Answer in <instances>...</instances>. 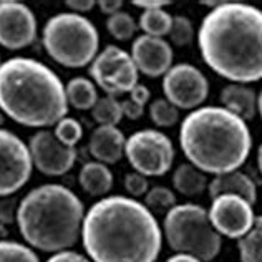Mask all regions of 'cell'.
<instances>
[{
	"instance_id": "obj_1",
	"label": "cell",
	"mask_w": 262,
	"mask_h": 262,
	"mask_svg": "<svg viewBox=\"0 0 262 262\" xmlns=\"http://www.w3.org/2000/svg\"><path fill=\"white\" fill-rule=\"evenodd\" d=\"M81 244L92 262H156L163 231L143 203L113 194L85 212Z\"/></svg>"
},
{
	"instance_id": "obj_2",
	"label": "cell",
	"mask_w": 262,
	"mask_h": 262,
	"mask_svg": "<svg viewBox=\"0 0 262 262\" xmlns=\"http://www.w3.org/2000/svg\"><path fill=\"white\" fill-rule=\"evenodd\" d=\"M198 45L204 63L231 83L262 80V10L224 2L203 18Z\"/></svg>"
},
{
	"instance_id": "obj_3",
	"label": "cell",
	"mask_w": 262,
	"mask_h": 262,
	"mask_svg": "<svg viewBox=\"0 0 262 262\" xmlns=\"http://www.w3.org/2000/svg\"><path fill=\"white\" fill-rule=\"evenodd\" d=\"M0 110L22 126L47 129L68 115L65 85L42 61L9 58L0 65Z\"/></svg>"
},
{
	"instance_id": "obj_4",
	"label": "cell",
	"mask_w": 262,
	"mask_h": 262,
	"mask_svg": "<svg viewBox=\"0 0 262 262\" xmlns=\"http://www.w3.org/2000/svg\"><path fill=\"white\" fill-rule=\"evenodd\" d=\"M179 146L192 166L217 176L246 163L252 149V135L247 123L226 108L201 106L181 121Z\"/></svg>"
},
{
	"instance_id": "obj_5",
	"label": "cell",
	"mask_w": 262,
	"mask_h": 262,
	"mask_svg": "<svg viewBox=\"0 0 262 262\" xmlns=\"http://www.w3.org/2000/svg\"><path fill=\"white\" fill-rule=\"evenodd\" d=\"M85 206L58 183L33 188L20 199L17 226L27 246L42 252L68 251L81 239Z\"/></svg>"
},
{
	"instance_id": "obj_6",
	"label": "cell",
	"mask_w": 262,
	"mask_h": 262,
	"mask_svg": "<svg viewBox=\"0 0 262 262\" xmlns=\"http://www.w3.org/2000/svg\"><path fill=\"white\" fill-rule=\"evenodd\" d=\"M42 43L53 61L67 68H83L98 55L100 35L90 18L73 12L57 13L47 20Z\"/></svg>"
},
{
	"instance_id": "obj_7",
	"label": "cell",
	"mask_w": 262,
	"mask_h": 262,
	"mask_svg": "<svg viewBox=\"0 0 262 262\" xmlns=\"http://www.w3.org/2000/svg\"><path fill=\"white\" fill-rule=\"evenodd\" d=\"M161 231L176 254H188L203 262L214 260L223 247V237L211 224L208 209L199 204H176L164 214Z\"/></svg>"
},
{
	"instance_id": "obj_8",
	"label": "cell",
	"mask_w": 262,
	"mask_h": 262,
	"mask_svg": "<svg viewBox=\"0 0 262 262\" xmlns=\"http://www.w3.org/2000/svg\"><path fill=\"white\" fill-rule=\"evenodd\" d=\"M174 146L161 131L146 128L126 138L125 156L136 173L146 178L164 176L174 163Z\"/></svg>"
},
{
	"instance_id": "obj_9",
	"label": "cell",
	"mask_w": 262,
	"mask_h": 262,
	"mask_svg": "<svg viewBox=\"0 0 262 262\" xmlns=\"http://www.w3.org/2000/svg\"><path fill=\"white\" fill-rule=\"evenodd\" d=\"M33 163L29 144L12 131L0 128V198L13 196L29 183Z\"/></svg>"
},
{
	"instance_id": "obj_10",
	"label": "cell",
	"mask_w": 262,
	"mask_h": 262,
	"mask_svg": "<svg viewBox=\"0 0 262 262\" xmlns=\"http://www.w3.org/2000/svg\"><path fill=\"white\" fill-rule=\"evenodd\" d=\"M163 93L178 110L201 108L208 100L209 81L198 67L191 63H176L163 77Z\"/></svg>"
},
{
	"instance_id": "obj_11",
	"label": "cell",
	"mask_w": 262,
	"mask_h": 262,
	"mask_svg": "<svg viewBox=\"0 0 262 262\" xmlns=\"http://www.w3.org/2000/svg\"><path fill=\"white\" fill-rule=\"evenodd\" d=\"M208 214L221 237L237 241L252 229L256 221L252 204L234 194H223L212 199Z\"/></svg>"
},
{
	"instance_id": "obj_12",
	"label": "cell",
	"mask_w": 262,
	"mask_h": 262,
	"mask_svg": "<svg viewBox=\"0 0 262 262\" xmlns=\"http://www.w3.org/2000/svg\"><path fill=\"white\" fill-rule=\"evenodd\" d=\"M37 38V18L29 5L15 0L0 2V47L22 50Z\"/></svg>"
},
{
	"instance_id": "obj_13",
	"label": "cell",
	"mask_w": 262,
	"mask_h": 262,
	"mask_svg": "<svg viewBox=\"0 0 262 262\" xmlns=\"http://www.w3.org/2000/svg\"><path fill=\"white\" fill-rule=\"evenodd\" d=\"M32 163L45 176H63L77 161V149L65 146L52 129H38L30 136Z\"/></svg>"
},
{
	"instance_id": "obj_14",
	"label": "cell",
	"mask_w": 262,
	"mask_h": 262,
	"mask_svg": "<svg viewBox=\"0 0 262 262\" xmlns=\"http://www.w3.org/2000/svg\"><path fill=\"white\" fill-rule=\"evenodd\" d=\"M131 58H133L138 72L148 78H160L168 73L173 67V48L164 38L138 35L131 45Z\"/></svg>"
},
{
	"instance_id": "obj_15",
	"label": "cell",
	"mask_w": 262,
	"mask_h": 262,
	"mask_svg": "<svg viewBox=\"0 0 262 262\" xmlns=\"http://www.w3.org/2000/svg\"><path fill=\"white\" fill-rule=\"evenodd\" d=\"M126 136L118 126H96L92 131L88 149L95 161L103 164H115L125 156Z\"/></svg>"
},
{
	"instance_id": "obj_16",
	"label": "cell",
	"mask_w": 262,
	"mask_h": 262,
	"mask_svg": "<svg viewBox=\"0 0 262 262\" xmlns=\"http://www.w3.org/2000/svg\"><path fill=\"white\" fill-rule=\"evenodd\" d=\"M208 191L212 199L223 194H234L246 199L252 206L257 201V186L254 179L239 169L214 176L209 181Z\"/></svg>"
},
{
	"instance_id": "obj_17",
	"label": "cell",
	"mask_w": 262,
	"mask_h": 262,
	"mask_svg": "<svg viewBox=\"0 0 262 262\" xmlns=\"http://www.w3.org/2000/svg\"><path fill=\"white\" fill-rule=\"evenodd\" d=\"M223 108L241 120L249 121L257 115V93L251 86L243 83H229L219 93Z\"/></svg>"
},
{
	"instance_id": "obj_18",
	"label": "cell",
	"mask_w": 262,
	"mask_h": 262,
	"mask_svg": "<svg viewBox=\"0 0 262 262\" xmlns=\"http://www.w3.org/2000/svg\"><path fill=\"white\" fill-rule=\"evenodd\" d=\"M78 183L88 196L105 198L113 188V173L106 164L90 161L81 166Z\"/></svg>"
},
{
	"instance_id": "obj_19",
	"label": "cell",
	"mask_w": 262,
	"mask_h": 262,
	"mask_svg": "<svg viewBox=\"0 0 262 262\" xmlns=\"http://www.w3.org/2000/svg\"><path fill=\"white\" fill-rule=\"evenodd\" d=\"M129 57L131 55L123 48L116 45H106L90 63L88 73L92 77V81L96 86H101Z\"/></svg>"
},
{
	"instance_id": "obj_20",
	"label": "cell",
	"mask_w": 262,
	"mask_h": 262,
	"mask_svg": "<svg viewBox=\"0 0 262 262\" xmlns=\"http://www.w3.org/2000/svg\"><path fill=\"white\" fill-rule=\"evenodd\" d=\"M173 186L179 194L186 198H196L204 194L209 181L201 169L192 166L191 163H183L173 171Z\"/></svg>"
},
{
	"instance_id": "obj_21",
	"label": "cell",
	"mask_w": 262,
	"mask_h": 262,
	"mask_svg": "<svg viewBox=\"0 0 262 262\" xmlns=\"http://www.w3.org/2000/svg\"><path fill=\"white\" fill-rule=\"evenodd\" d=\"M67 101L68 105L81 110H92L95 103L98 101V92H96V85L92 81V78L86 77H75L65 85Z\"/></svg>"
},
{
	"instance_id": "obj_22",
	"label": "cell",
	"mask_w": 262,
	"mask_h": 262,
	"mask_svg": "<svg viewBox=\"0 0 262 262\" xmlns=\"http://www.w3.org/2000/svg\"><path fill=\"white\" fill-rule=\"evenodd\" d=\"M138 80H140V72H138L133 58L129 57L100 88L105 92V95L120 96L125 93H131V90L140 83Z\"/></svg>"
},
{
	"instance_id": "obj_23",
	"label": "cell",
	"mask_w": 262,
	"mask_h": 262,
	"mask_svg": "<svg viewBox=\"0 0 262 262\" xmlns=\"http://www.w3.org/2000/svg\"><path fill=\"white\" fill-rule=\"evenodd\" d=\"M173 17L164 9L155 10H143L138 18V29L143 32V35L164 38L169 35L171 25H173Z\"/></svg>"
},
{
	"instance_id": "obj_24",
	"label": "cell",
	"mask_w": 262,
	"mask_h": 262,
	"mask_svg": "<svg viewBox=\"0 0 262 262\" xmlns=\"http://www.w3.org/2000/svg\"><path fill=\"white\" fill-rule=\"evenodd\" d=\"M92 116L98 123V126H118V123L125 118L121 101L112 95H105L98 98V101L92 108Z\"/></svg>"
},
{
	"instance_id": "obj_25",
	"label": "cell",
	"mask_w": 262,
	"mask_h": 262,
	"mask_svg": "<svg viewBox=\"0 0 262 262\" xmlns=\"http://www.w3.org/2000/svg\"><path fill=\"white\" fill-rule=\"evenodd\" d=\"M243 262H262V216H256L252 229L237 241Z\"/></svg>"
},
{
	"instance_id": "obj_26",
	"label": "cell",
	"mask_w": 262,
	"mask_h": 262,
	"mask_svg": "<svg viewBox=\"0 0 262 262\" xmlns=\"http://www.w3.org/2000/svg\"><path fill=\"white\" fill-rule=\"evenodd\" d=\"M106 30L110 32V35L115 40H118V42H128V40L136 38L138 22L133 18L131 13L121 10L118 13H115V15L108 17Z\"/></svg>"
},
{
	"instance_id": "obj_27",
	"label": "cell",
	"mask_w": 262,
	"mask_h": 262,
	"mask_svg": "<svg viewBox=\"0 0 262 262\" xmlns=\"http://www.w3.org/2000/svg\"><path fill=\"white\" fill-rule=\"evenodd\" d=\"M146 208L153 212V214H166L169 209H173L176 203L174 191H171L166 186H155L151 188L146 196H144V203Z\"/></svg>"
},
{
	"instance_id": "obj_28",
	"label": "cell",
	"mask_w": 262,
	"mask_h": 262,
	"mask_svg": "<svg viewBox=\"0 0 262 262\" xmlns=\"http://www.w3.org/2000/svg\"><path fill=\"white\" fill-rule=\"evenodd\" d=\"M148 113L151 121L158 128H171L179 121V110L174 105H171L164 96L149 101Z\"/></svg>"
},
{
	"instance_id": "obj_29",
	"label": "cell",
	"mask_w": 262,
	"mask_h": 262,
	"mask_svg": "<svg viewBox=\"0 0 262 262\" xmlns=\"http://www.w3.org/2000/svg\"><path fill=\"white\" fill-rule=\"evenodd\" d=\"M0 262H40V257L30 246L7 239L0 243Z\"/></svg>"
},
{
	"instance_id": "obj_30",
	"label": "cell",
	"mask_w": 262,
	"mask_h": 262,
	"mask_svg": "<svg viewBox=\"0 0 262 262\" xmlns=\"http://www.w3.org/2000/svg\"><path fill=\"white\" fill-rule=\"evenodd\" d=\"M53 135L57 136V140L60 143H63L65 146L75 148L78 144V141L83 136V126L81 123L73 118V116H65L61 118L53 128Z\"/></svg>"
},
{
	"instance_id": "obj_31",
	"label": "cell",
	"mask_w": 262,
	"mask_h": 262,
	"mask_svg": "<svg viewBox=\"0 0 262 262\" xmlns=\"http://www.w3.org/2000/svg\"><path fill=\"white\" fill-rule=\"evenodd\" d=\"M194 25L184 15H174L169 30V43L174 47H188L194 40Z\"/></svg>"
},
{
	"instance_id": "obj_32",
	"label": "cell",
	"mask_w": 262,
	"mask_h": 262,
	"mask_svg": "<svg viewBox=\"0 0 262 262\" xmlns=\"http://www.w3.org/2000/svg\"><path fill=\"white\" fill-rule=\"evenodd\" d=\"M125 189L129 194V198L138 199V198H144L146 192L149 191V183H148V178L143 176L140 173H128L125 176Z\"/></svg>"
},
{
	"instance_id": "obj_33",
	"label": "cell",
	"mask_w": 262,
	"mask_h": 262,
	"mask_svg": "<svg viewBox=\"0 0 262 262\" xmlns=\"http://www.w3.org/2000/svg\"><path fill=\"white\" fill-rule=\"evenodd\" d=\"M18 204H20V199L15 194L0 198V224L10 226L13 223H17Z\"/></svg>"
},
{
	"instance_id": "obj_34",
	"label": "cell",
	"mask_w": 262,
	"mask_h": 262,
	"mask_svg": "<svg viewBox=\"0 0 262 262\" xmlns=\"http://www.w3.org/2000/svg\"><path fill=\"white\" fill-rule=\"evenodd\" d=\"M45 262H92V260H90V257L85 256V254H80L73 249H68V251L52 254Z\"/></svg>"
},
{
	"instance_id": "obj_35",
	"label": "cell",
	"mask_w": 262,
	"mask_h": 262,
	"mask_svg": "<svg viewBox=\"0 0 262 262\" xmlns=\"http://www.w3.org/2000/svg\"><path fill=\"white\" fill-rule=\"evenodd\" d=\"M129 100H131V101H135V103H138V105L144 108V106H146L148 103L151 101V92H149V88H148L146 85L138 83L133 90H131Z\"/></svg>"
},
{
	"instance_id": "obj_36",
	"label": "cell",
	"mask_w": 262,
	"mask_h": 262,
	"mask_svg": "<svg viewBox=\"0 0 262 262\" xmlns=\"http://www.w3.org/2000/svg\"><path fill=\"white\" fill-rule=\"evenodd\" d=\"M121 105H123V116L128 118V120H140L141 116L144 115V108L138 105V103L131 101L129 98L123 100Z\"/></svg>"
},
{
	"instance_id": "obj_37",
	"label": "cell",
	"mask_w": 262,
	"mask_h": 262,
	"mask_svg": "<svg viewBox=\"0 0 262 262\" xmlns=\"http://www.w3.org/2000/svg\"><path fill=\"white\" fill-rule=\"evenodd\" d=\"M65 5L73 13H78V15H81V13L93 10V7L96 5V2H93V0H67Z\"/></svg>"
},
{
	"instance_id": "obj_38",
	"label": "cell",
	"mask_w": 262,
	"mask_h": 262,
	"mask_svg": "<svg viewBox=\"0 0 262 262\" xmlns=\"http://www.w3.org/2000/svg\"><path fill=\"white\" fill-rule=\"evenodd\" d=\"M98 7H100L101 13H106L108 17H112V15H115V13L121 12L123 2L121 0H100Z\"/></svg>"
},
{
	"instance_id": "obj_39",
	"label": "cell",
	"mask_w": 262,
	"mask_h": 262,
	"mask_svg": "<svg viewBox=\"0 0 262 262\" xmlns=\"http://www.w3.org/2000/svg\"><path fill=\"white\" fill-rule=\"evenodd\" d=\"M131 4L144 10H155V9H163V7L169 5L171 2H168V0H133Z\"/></svg>"
},
{
	"instance_id": "obj_40",
	"label": "cell",
	"mask_w": 262,
	"mask_h": 262,
	"mask_svg": "<svg viewBox=\"0 0 262 262\" xmlns=\"http://www.w3.org/2000/svg\"><path fill=\"white\" fill-rule=\"evenodd\" d=\"M164 262H203L192 256H188V254H174V256L168 257Z\"/></svg>"
},
{
	"instance_id": "obj_41",
	"label": "cell",
	"mask_w": 262,
	"mask_h": 262,
	"mask_svg": "<svg viewBox=\"0 0 262 262\" xmlns=\"http://www.w3.org/2000/svg\"><path fill=\"white\" fill-rule=\"evenodd\" d=\"M9 226H5V224H0V243L2 241H7L9 239Z\"/></svg>"
},
{
	"instance_id": "obj_42",
	"label": "cell",
	"mask_w": 262,
	"mask_h": 262,
	"mask_svg": "<svg viewBox=\"0 0 262 262\" xmlns=\"http://www.w3.org/2000/svg\"><path fill=\"white\" fill-rule=\"evenodd\" d=\"M257 115L260 116V120H262V90L257 95Z\"/></svg>"
},
{
	"instance_id": "obj_43",
	"label": "cell",
	"mask_w": 262,
	"mask_h": 262,
	"mask_svg": "<svg viewBox=\"0 0 262 262\" xmlns=\"http://www.w3.org/2000/svg\"><path fill=\"white\" fill-rule=\"evenodd\" d=\"M257 168H259L260 174H262V144H260L259 149H257Z\"/></svg>"
},
{
	"instance_id": "obj_44",
	"label": "cell",
	"mask_w": 262,
	"mask_h": 262,
	"mask_svg": "<svg viewBox=\"0 0 262 262\" xmlns=\"http://www.w3.org/2000/svg\"><path fill=\"white\" fill-rule=\"evenodd\" d=\"M4 121H5V115L2 113V110H0V126L4 125Z\"/></svg>"
},
{
	"instance_id": "obj_45",
	"label": "cell",
	"mask_w": 262,
	"mask_h": 262,
	"mask_svg": "<svg viewBox=\"0 0 262 262\" xmlns=\"http://www.w3.org/2000/svg\"><path fill=\"white\" fill-rule=\"evenodd\" d=\"M0 65H2V61H0Z\"/></svg>"
}]
</instances>
